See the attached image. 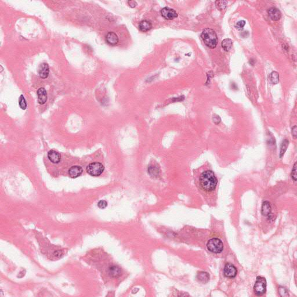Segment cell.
Returning a JSON list of instances; mask_svg holds the SVG:
<instances>
[{
  "instance_id": "4fadbf2b",
  "label": "cell",
  "mask_w": 297,
  "mask_h": 297,
  "mask_svg": "<svg viewBox=\"0 0 297 297\" xmlns=\"http://www.w3.org/2000/svg\"><path fill=\"white\" fill-rule=\"evenodd\" d=\"M106 38L107 43L111 45H115L119 43V37L114 32L108 33Z\"/></svg>"
},
{
  "instance_id": "30bf717a",
  "label": "cell",
  "mask_w": 297,
  "mask_h": 297,
  "mask_svg": "<svg viewBox=\"0 0 297 297\" xmlns=\"http://www.w3.org/2000/svg\"><path fill=\"white\" fill-rule=\"evenodd\" d=\"M83 169L78 165H74L71 167L69 170V175L71 178H76L80 177L83 173Z\"/></svg>"
},
{
  "instance_id": "e0dca14e",
  "label": "cell",
  "mask_w": 297,
  "mask_h": 297,
  "mask_svg": "<svg viewBox=\"0 0 297 297\" xmlns=\"http://www.w3.org/2000/svg\"><path fill=\"white\" fill-rule=\"evenodd\" d=\"M232 44H233V43L231 39L226 38L222 41L221 45H222V48L225 51L229 52L232 47Z\"/></svg>"
},
{
  "instance_id": "7402d4cb",
  "label": "cell",
  "mask_w": 297,
  "mask_h": 297,
  "mask_svg": "<svg viewBox=\"0 0 297 297\" xmlns=\"http://www.w3.org/2000/svg\"><path fill=\"white\" fill-rule=\"evenodd\" d=\"M19 106L20 107V108H21L22 109H23V110H25V109H26V100H25V99L24 98V97H23V95H20V98H19Z\"/></svg>"
},
{
  "instance_id": "5bb4252c",
  "label": "cell",
  "mask_w": 297,
  "mask_h": 297,
  "mask_svg": "<svg viewBox=\"0 0 297 297\" xmlns=\"http://www.w3.org/2000/svg\"><path fill=\"white\" fill-rule=\"evenodd\" d=\"M271 206L269 201H265L262 205V214L263 216H269L271 214Z\"/></svg>"
},
{
  "instance_id": "9c48e42d",
  "label": "cell",
  "mask_w": 297,
  "mask_h": 297,
  "mask_svg": "<svg viewBox=\"0 0 297 297\" xmlns=\"http://www.w3.org/2000/svg\"><path fill=\"white\" fill-rule=\"evenodd\" d=\"M268 13L271 19L274 21L279 20L281 17V13L279 10L276 8H271L268 10Z\"/></svg>"
},
{
  "instance_id": "ffe728a7",
  "label": "cell",
  "mask_w": 297,
  "mask_h": 297,
  "mask_svg": "<svg viewBox=\"0 0 297 297\" xmlns=\"http://www.w3.org/2000/svg\"><path fill=\"white\" fill-rule=\"evenodd\" d=\"M288 141L287 139H285L284 141L282 142L281 145V147H280V157H282L284 155L285 152L287 151V147L288 146Z\"/></svg>"
},
{
  "instance_id": "6da1fadb",
  "label": "cell",
  "mask_w": 297,
  "mask_h": 297,
  "mask_svg": "<svg viewBox=\"0 0 297 297\" xmlns=\"http://www.w3.org/2000/svg\"><path fill=\"white\" fill-rule=\"evenodd\" d=\"M200 185L206 191H214L217 185V178L212 171L207 170L201 174L199 178Z\"/></svg>"
},
{
  "instance_id": "8992f818",
  "label": "cell",
  "mask_w": 297,
  "mask_h": 297,
  "mask_svg": "<svg viewBox=\"0 0 297 297\" xmlns=\"http://www.w3.org/2000/svg\"><path fill=\"white\" fill-rule=\"evenodd\" d=\"M161 13L162 16L167 20H173L178 17L177 12L174 9L169 8V7L163 8L161 11Z\"/></svg>"
},
{
  "instance_id": "9a60e30c",
  "label": "cell",
  "mask_w": 297,
  "mask_h": 297,
  "mask_svg": "<svg viewBox=\"0 0 297 297\" xmlns=\"http://www.w3.org/2000/svg\"><path fill=\"white\" fill-rule=\"evenodd\" d=\"M139 28L141 31L146 32L150 30L152 28V25L151 22L148 20H142V22H141L139 23Z\"/></svg>"
},
{
  "instance_id": "cb8c5ba5",
  "label": "cell",
  "mask_w": 297,
  "mask_h": 297,
  "mask_svg": "<svg viewBox=\"0 0 297 297\" xmlns=\"http://www.w3.org/2000/svg\"><path fill=\"white\" fill-rule=\"evenodd\" d=\"M245 25V22L244 20H240L239 22L236 23L235 25V27L239 30H242Z\"/></svg>"
},
{
  "instance_id": "ac0fdd59",
  "label": "cell",
  "mask_w": 297,
  "mask_h": 297,
  "mask_svg": "<svg viewBox=\"0 0 297 297\" xmlns=\"http://www.w3.org/2000/svg\"><path fill=\"white\" fill-rule=\"evenodd\" d=\"M197 277L200 281L202 283H206L209 280V276L207 273L201 272H200L197 275Z\"/></svg>"
},
{
  "instance_id": "ba28073f",
  "label": "cell",
  "mask_w": 297,
  "mask_h": 297,
  "mask_svg": "<svg viewBox=\"0 0 297 297\" xmlns=\"http://www.w3.org/2000/svg\"><path fill=\"white\" fill-rule=\"evenodd\" d=\"M49 73V67L47 63H42L40 65L38 68V74L40 77L42 79H47Z\"/></svg>"
},
{
  "instance_id": "44dd1931",
  "label": "cell",
  "mask_w": 297,
  "mask_h": 297,
  "mask_svg": "<svg viewBox=\"0 0 297 297\" xmlns=\"http://www.w3.org/2000/svg\"><path fill=\"white\" fill-rule=\"evenodd\" d=\"M227 4L226 1H216V7L219 10H223L226 8Z\"/></svg>"
},
{
  "instance_id": "5b68a950",
  "label": "cell",
  "mask_w": 297,
  "mask_h": 297,
  "mask_svg": "<svg viewBox=\"0 0 297 297\" xmlns=\"http://www.w3.org/2000/svg\"><path fill=\"white\" fill-rule=\"evenodd\" d=\"M254 291L257 295H261L266 291V280L265 278L258 276L254 286Z\"/></svg>"
},
{
  "instance_id": "83f0119b",
  "label": "cell",
  "mask_w": 297,
  "mask_h": 297,
  "mask_svg": "<svg viewBox=\"0 0 297 297\" xmlns=\"http://www.w3.org/2000/svg\"><path fill=\"white\" fill-rule=\"evenodd\" d=\"M292 135H293V137L296 139L297 138V126L295 125L293 128H292Z\"/></svg>"
},
{
  "instance_id": "4316f807",
  "label": "cell",
  "mask_w": 297,
  "mask_h": 297,
  "mask_svg": "<svg viewBox=\"0 0 297 297\" xmlns=\"http://www.w3.org/2000/svg\"><path fill=\"white\" fill-rule=\"evenodd\" d=\"M221 118L218 115H215L213 117V121L216 124H219L221 122Z\"/></svg>"
},
{
  "instance_id": "277c9868",
  "label": "cell",
  "mask_w": 297,
  "mask_h": 297,
  "mask_svg": "<svg viewBox=\"0 0 297 297\" xmlns=\"http://www.w3.org/2000/svg\"><path fill=\"white\" fill-rule=\"evenodd\" d=\"M104 166L100 163L95 162L89 164L87 167V172L91 176L98 177L104 171Z\"/></svg>"
},
{
  "instance_id": "7c38bea8",
  "label": "cell",
  "mask_w": 297,
  "mask_h": 297,
  "mask_svg": "<svg viewBox=\"0 0 297 297\" xmlns=\"http://www.w3.org/2000/svg\"><path fill=\"white\" fill-rule=\"evenodd\" d=\"M48 157L49 160L53 163H58L60 162L61 157V155L56 151L51 150L48 153Z\"/></svg>"
},
{
  "instance_id": "2e32d148",
  "label": "cell",
  "mask_w": 297,
  "mask_h": 297,
  "mask_svg": "<svg viewBox=\"0 0 297 297\" xmlns=\"http://www.w3.org/2000/svg\"><path fill=\"white\" fill-rule=\"evenodd\" d=\"M109 274L113 277H118L121 275V269L118 266H111L109 269Z\"/></svg>"
},
{
  "instance_id": "d4e9b609",
  "label": "cell",
  "mask_w": 297,
  "mask_h": 297,
  "mask_svg": "<svg viewBox=\"0 0 297 297\" xmlns=\"http://www.w3.org/2000/svg\"><path fill=\"white\" fill-rule=\"evenodd\" d=\"M279 291V294L281 297L288 296V291L287 290L286 288H284V287H280Z\"/></svg>"
},
{
  "instance_id": "f1b7e54d",
  "label": "cell",
  "mask_w": 297,
  "mask_h": 297,
  "mask_svg": "<svg viewBox=\"0 0 297 297\" xmlns=\"http://www.w3.org/2000/svg\"><path fill=\"white\" fill-rule=\"evenodd\" d=\"M128 3L129 5L131 7V8H134L137 6V3L136 1H128Z\"/></svg>"
},
{
  "instance_id": "3957f363",
  "label": "cell",
  "mask_w": 297,
  "mask_h": 297,
  "mask_svg": "<svg viewBox=\"0 0 297 297\" xmlns=\"http://www.w3.org/2000/svg\"><path fill=\"white\" fill-rule=\"evenodd\" d=\"M207 247L210 252L219 254L223 250V244L222 241L218 238H213L209 240L207 243Z\"/></svg>"
},
{
  "instance_id": "d6986e66",
  "label": "cell",
  "mask_w": 297,
  "mask_h": 297,
  "mask_svg": "<svg viewBox=\"0 0 297 297\" xmlns=\"http://www.w3.org/2000/svg\"><path fill=\"white\" fill-rule=\"evenodd\" d=\"M269 79L271 83L273 84H276L279 81V75L276 71H272L269 75Z\"/></svg>"
},
{
  "instance_id": "603a6c76",
  "label": "cell",
  "mask_w": 297,
  "mask_h": 297,
  "mask_svg": "<svg viewBox=\"0 0 297 297\" xmlns=\"http://www.w3.org/2000/svg\"><path fill=\"white\" fill-rule=\"evenodd\" d=\"M291 177L294 181H297V163H295L293 166V169L291 173Z\"/></svg>"
},
{
  "instance_id": "484cf974",
  "label": "cell",
  "mask_w": 297,
  "mask_h": 297,
  "mask_svg": "<svg viewBox=\"0 0 297 297\" xmlns=\"http://www.w3.org/2000/svg\"><path fill=\"white\" fill-rule=\"evenodd\" d=\"M98 205L100 209H105L107 205V203L106 201H105V200H101L98 203Z\"/></svg>"
},
{
  "instance_id": "8fae6325",
  "label": "cell",
  "mask_w": 297,
  "mask_h": 297,
  "mask_svg": "<svg viewBox=\"0 0 297 297\" xmlns=\"http://www.w3.org/2000/svg\"><path fill=\"white\" fill-rule=\"evenodd\" d=\"M38 101L40 105H44L47 100V93L44 88H40L37 91Z\"/></svg>"
},
{
  "instance_id": "52a82bcc",
  "label": "cell",
  "mask_w": 297,
  "mask_h": 297,
  "mask_svg": "<svg viewBox=\"0 0 297 297\" xmlns=\"http://www.w3.org/2000/svg\"><path fill=\"white\" fill-rule=\"evenodd\" d=\"M225 276L229 278L235 277L237 273V271L235 266L232 263H227L223 269Z\"/></svg>"
},
{
  "instance_id": "7a4b0ae2",
  "label": "cell",
  "mask_w": 297,
  "mask_h": 297,
  "mask_svg": "<svg viewBox=\"0 0 297 297\" xmlns=\"http://www.w3.org/2000/svg\"><path fill=\"white\" fill-rule=\"evenodd\" d=\"M201 38L205 45L209 48H215L218 44V37L215 31L213 29L207 28L205 29L201 33Z\"/></svg>"
}]
</instances>
